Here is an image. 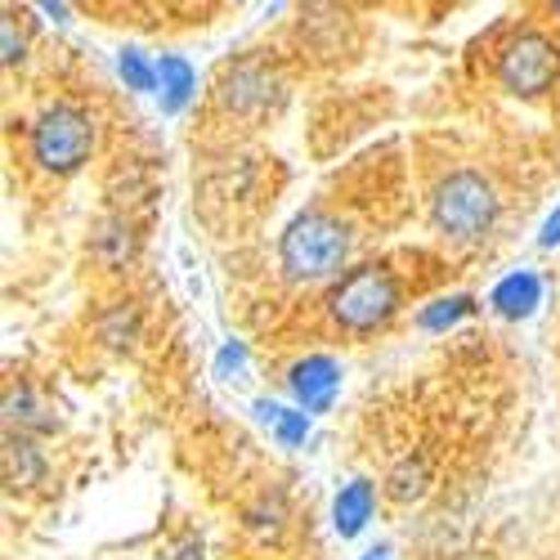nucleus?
<instances>
[{"instance_id":"6","label":"nucleus","mask_w":560,"mask_h":560,"mask_svg":"<svg viewBox=\"0 0 560 560\" xmlns=\"http://www.w3.org/2000/svg\"><path fill=\"white\" fill-rule=\"evenodd\" d=\"M337 382H341L337 363L323 359V354H314V359H305V363L292 368V390L305 404V412H323V408H328L332 395H337Z\"/></svg>"},{"instance_id":"11","label":"nucleus","mask_w":560,"mask_h":560,"mask_svg":"<svg viewBox=\"0 0 560 560\" xmlns=\"http://www.w3.org/2000/svg\"><path fill=\"white\" fill-rule=\"evenodd\" d=\"M158 77H162V90H166V108L175 113V108H184V100H189V90H194V72H189V63L184 59H162L158 63Z\"/></svg>"},{"instance_id":"7","label":"nucleus","mask_w":560,"mask_h":560,"mask_svg":"<svg viewBox=\"0 0 560 560\" xmlns=\"http://www.w3.org/2000/svg\"><path fill=\"white\" fill-rule=\"evenodd\" d=\"M269 90H273V77L256 63H243V68H233L229 81H224V104L229 108H265L269 104Z\"/></svg>"},{"instance_id":"12","label":"nucleus","mask_w":560,"mask_h":560,"mask_svg":"<svg viewBox=\"0 0 560 560\" xmlns=\"http://www.w3.org/2000/svg\"><path fill=\"white\" fill-rule=\"evenodd\" d=\"M534 301H538V283H534V278H511V283H502L498 296H493V305L502 314H525Z\"/></svg>"},{"instance_id":"17","label":"nucleus","mask_w":560,"mask_h":560,"mask_svg":"<svg viewBox=\"0 0 560 560\" xmlns=\"http://www.w3.org/2000/svg\"><path fill=\"white\" fill-rule=\"evenodd\" d=\"M166 560H202V538H179L171 551H166Z\"/></svg>"},{"instance_id":"10","label":"nucleus","mask_w":560,"mask_h":560,"mask_svg":"<svg viewBox=\"0 0 560 560\" xmlns=\"http://www.w3.org/2000/svg\"><path fill=\"white\" fill-rule=\"evenodd\" d=\"M5 417H10V431L19 427V435H32V431H55L50 408H45L32 390H10V395H5Z\"/></svg>"},{"instance_id":"2","label":"nucleus","mask_w":560,"mask_h":560,"mask_svg":"<svg viewBox=\"0 0 560 560\" xmlns=\"http://www.w3.org/2000/svg\"><path fill=\"white\" fill-rule=\"evenodd\" d=\"M431 220L448 243H462V247L485 243L498 220L493 184L476 171H457V175L440 179V189L431 198Z\"/></svg>"},{"instance_id":"3","label":"nucleus","mask_w":560,"mask_h":560,"mask_svg":"<svg viewBox=\"0 0 560 560\" xmlns=\"http://www.w3.org/2000/svg\"><path fill=\"white\" fill-rule=\"evenodd\" d=\"M395 310H399V283H395V273L382 269V265L350 269L328 296L332 323L346 332H354V337L386 328V323L395 318Z\"/></svg>"},{"instance_id":"16","label":"nucleus","mask_w":560,"mask_h":560,"mask_svg":"<svg viewBox=\"0 0 560 560\" xmlns=\"http://www.w3.org/2000/svg\"><path fill=\"white\" fill-rule=\"evenodd\" d=\"M466 310H471V301L457 296V301H448V310H435V314H427L422 323H427V328H440V323H453V318H457V314H466Z\"/></svg>"},{"instance_id":"14","label":"nucleus","mask_w":560,"mask_h":560,"mask_svg":"<svg viewBox=\"0 0 560 560\" xmlns=\"http://www.w3.org/2000/svg\"><path fill=\"white\" fill-rule=\"evenodd\" d=\"M121 77H126V81H130L135 90H153V85H158L153 68H149L144 59H139L135 50H126V55H121Z\"/></svg>"},{"instance_id":"9","label":"nucleus","mask_w":560,"mask_h":560,"mask_svg":"<svg viewBox=\"0 0 560 560\" xmlns=\"http://www.w3.org/2000/svg\"><path fill=\"white\" fill-rule=\"evenodd\" d=\"M40 453H36V444H32V435H14L10 431V440H5V480L14 485V489H27L32 480H40Z\"/></svg>"},{"instance_id":"1","label":"nucleus","mask_w":560,"mask_h":560,"mask_svg":"<svg viewBox=\"0 0 560 560\" xmlns=\"http://www.w3.org/2000/svg\"><path fill=\"white\" fill-rule=\"evenodd\" d=\"M292 283H314V278H332L350 260V229L328 211H305L288 224L283 243H278Z\"/></svg>"},{"instance_id":"8","label":"nucleus","mask_w":560,"mask_h":560,"mask_svg":"<svg viewBox=\"0 0 560 560\" xmlns=\"http://www.w3.org/2000/svg\"><path fill=\"white\" fill-rule=\"evenodd\" d=\"M332 516H337L341 538H354V534L368 525V516H372V485H368V480L346 485L341 498H337V506H332Z\"/></svg>"},{"instance_id":"5","label":"nucleus","mask_w":560,"mask_h":560,"mask_svg":"<svg viewBox=\"0 0 560 560\" xmlns=\"http://www.w3.org/2000/svg\"><path fill=\"white\" fill-rule=\"evenodd\" d=\"M498 77H502V85L511 90V95H525V100L542 95V90H551L556 77H560V45L542 32H521L502 50Z\"/></svg>"},{"instance_id":"4","label":"nucleus","mask_w":560,"mask_h":560,"mask_svg":"<svg viewBox=\"0 0 560 560\" xmlns=\"http://www.w3.org/2000/svg\"><path fill=\"white\" fill-rule=\"evenodd\" d=\"M90 149H95V126L72 104H55L32 126V158L55 175H72L90 158Z\"/></svg>"},{"instance_id":"13","label":"nucleus","mask_w":560,"mask_h":560,"mask_svg":"<svg viewBox=\"0 0 560 560\" xmlns=\"http://www.w3.org/2000/svg\"><path fill=\"white\" fill-rule=\"evenodd\" d=\"M422 466H417V471H412V462H404V466H395V471H390V498H399V502H408V498H417V493H422Z\"/></svg>"},{"instance_id":"19","label":"nucleus","mask_w":560,"mask_h":560,"mask_svg":"<svg viewBox=\"0 0 560 560\" xmlns=\"http://www.w3.org/2000/svg\"><path fill=\"white\" fill-rule=\"evenodd\" d=\"M368 560H386V556H377V551H372V556H368Z\"/></svg>"},{"instance_id":"20","label":"nucleus","mask_w":560,"mask_h":560,"mask_svg":"<svg viewBox=\"0 0 560 560\" xmlns=\"http://www.w3.org/2000/svg\"><path fill=\"white\" fill-rule=\"evenodd\" d=\"M551 10H556V14H560V0H556V5H551Z\"/></svg>"},{"instance_id":"15","label":"nucleus","mask_w":560,"mask_h":560,"mask_svg":"<svg viewBox=\"0 0 560 560\" xmlns=\"http://www.w3.org/2000/svg\"><path fill=\"white\" fill-rule=\"evenodd\" d=\"M0 40H5V68L23 63V50H27V40H23L19 23H14V14H5V23H0Z\"/></svg>"},{"instance_id":"18","label":"nucleus","mask_w":560,"mask_h":560,"mask_svg":"<svg viewBox=\"0 0 560 560\" xmlns=\"http://www.w3.org/2000/svg\"><path fill=\"white\" fill-rule=\"evenodd\" d=\"M556 243H560V211L542 224V247H556Z\"/></svg>"}]
</instances>
